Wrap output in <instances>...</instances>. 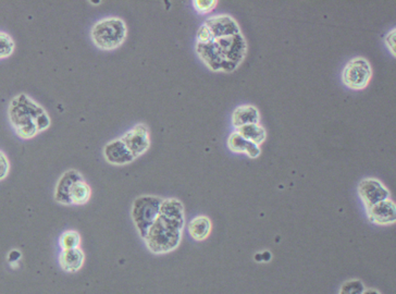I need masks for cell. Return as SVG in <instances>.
I'll use <instances>...</instances> for the list:
<instances>
[{"mask_svg":"<svg viewBox=\"0 0 396 294\" xmlns=\"http://www.w3.org/2000/svg\"><path fill=\"white\" fill-rule=\"evenodd\" d=\"M185 226L184 206L177 199L162 201L159 215L143 239L152 254L173 252L182 241Z\"/></svg>","mask_w":396,"mask_h":294,"instance_id":"obj_1","label":"cell"},{"mask_svg":"<svg viewBox=\"0 0 396 294\" xmlns=\"http://www.w3.org/2000/svg\"><path fill=\"white\" fill-rule=\"evenodd\" d=\"M8 117L15 133L23 140H31L52 125L48 112L24 93L11 100Z\"/></svg>","mask_w":396,"mask_h":294,"instance_id":"obj_2","label":"cell"},{"mask_svg":"<svg viewBox=\"0 0 396 294\" xmlns=\"http://www.w3.org/2000/svg\"><path fill=\"white\" fill-rule=\"evenodd\" d=\"M127 28L122 19L110 17L102 19L93 25L90 38L100 50H115L123 45L127 40Z\"/></svg>","mask_w":396,"mask_h":294,"instance_id":"obj_3","label":"cell"},{"mask_svg":"<svg viewBox=\"0 0 396 294\" xmlns=\"http://www.w3.org/2000/svg\"><path fill=\"white\" fill-rule=\"evenodd\" d=\"M164 199L155 195H143L135 199L131 210L133 224L138 235L144 239L155 220L157 219Z\"/></svg>","mask_w":396,"mask_h":294,"instance_id":"obj_4","label":"cell"},{"mask_svg":"<svg viewBox=\"0 0 396 294\" xmlns=\"http://www.w3.org/2000/svg\"><path fill=\"white\" fill-rule=\"evenodd\" d=\"M372 79V65L364 57H356L349 60L342 72V82L349 90H365Z\"/></svg>","mask_w":396,"mask_h":294,"instance_id":"obj_5","label":"cell"},{"mask_svg":"<svg viewBox=\"0 0 396 294\" xmlns=\"http://www.w3.org/2000/svg\"><path fill=\"white\" fill-rule=\"evenodd\" d=\"M214 42L217 46L220 56L225 63H235L237 65L243 63L246 56L247 44L242 33L237 36L214 38Z\"/></svg>","mask_w":396,"mask_h":294,"instance_id":"obj_6","label":"cell"},{"mask_svg":"<svg viewBox=\"0 0 396 294\" xmlns=\"http://www.w3.org/2000/svg\"><path fill=\"white\" fill-rule=\"evenodd\" d=\"M125 146L129 148L135 160L141 157L150 150V129L145 123H138L120 137Z\"/></svg>","mask_w":396,"mask_h":294,"instance_id":"obj_7","label":"cell"},{"mask_svg":"<svg viewBox=\"0 0 396 294\" xmlns=\"http://www.w3.org/2000/svg\"><path fill=\"white\" fill-rule=\"evenodd\" d=\"M358 194L364 203L366 210L382 201L388 200L391 196L389 189L380 180L374 178L361 180L358 185Z\"/></svg>","mask_w":396,"mask_h":294,"instance_id":"obj_8","label":"cell"},{"mask_svg":"<svg viewBox=\"0 0 396 294\" xmlns=\"http://www.w3.org/2000/svg\"><path fill=\"white\" fill-rule=\"evenodd\" d=\"M195 49L203 63L207 65L210 70L216 71V72L218 71L232 72L239 67L235 63H225V60L222 59L214 42H209V44H197L196 42Z\"/></svg>","mask_w":396,"mask_h":294,"instance_id":"obj_9","label":"cell"},{"mask_svg":"<svg viewBox=\"0 0 396 294\" xmlns=\"http://www.w3.org/2000/svg\"><path fill=\"white\" fill-rule=\"evenodd\" d=\"M104 157L106 162L113 166L130 165L135 158L121 139L110 141L104 147Z\"/></svg>","mask_w":396,"mask_h":294,"instance_id":"obj_10","label":"cell"},{"mask_svg":"<svg viewBox=\"0 0 396 294\" xmlns=\"http://www.w3.org/2000/svg\"><path fill=\"white\" fill-rule=\"evenodd\" d=\"M205 24L210 29L214 38H227V36L241 34L239 24L230 15H220L210 17L205 21Z\"/></svg>","mask_w":396,"mask_h":294,"instance_id":"obj_11","label":"cell"},{"mask_svg":"<svg viewBox=\"0 0 396 294\" xmlns=\"http://www.w3.org/2000/svg\"><path fill=\"white\" fill-rule=\"evenodd\" d=\"M367 214H368L369 220L372 224H378V226L394 224L396 222L395 203L391 199L382 201L367 210Z\"/></svg>","mask_w":396,"mask_h":294,"instance_id":"obj_12","label":"cell"},{"mask_svg":"<svg viewBox=\"0 0 396 294\" xmlns=\"http://www.w3.org/2000/svg\"><path fill=\"white\" fill-rule=\"evenodd\" d=\"M83 179L84 178L81 175V172L77 171V170L70 169L65 171L59 178L57 185H56L55 195H54L56 202L65 205V206H72L70 201L71 187L75 183Z\"/></svg>","mask_w":396,"mask_h":294,"instance_id":"obj_13","label":"cell"},{"mask_svg":"<svg viewBox=\"0 0 396 294\" xmlns=\"http://www.w3.org/2000/svg\"><path fill=\"white\" fill-rule=\"evenodd\" d=\"M228 147L231 152L237 153V154H246L251 158L260 157V155L262 154V148H260V145L246 140L237 131L230 134L229 139H228Z\"/></svg>","mask_w":396,"mask_h":294,"instance_id":"obj_14","label":"cell"},{"mask_svg":"<svg viewBox=\"0 0 396 294\" xmlns=\"http://www.w3.org/2000/svg\"><path fill=\"white\" fill-rule=\"evenodd\" d=\"M58 262L63 272L73 274L82 270L85 263V254L80 247L61 251Z\"/></svg>","mask_w":396,"mask_h":294,"instance_id":"obj_15","label":"cell"},{"mask_svg":"<svg viewBox=\"0 0 396 294\" xmlns=\"http://www.w3.org/2000/svg\"><path fill=\"white\" fill-rule=\"evenodd\" d=\"M255 123H260V112L255 106H239L232 114V125L235 129Z\"/></svg>","mask_w":396,"mask_h":294,"instance_id":"obj_16","label":"cell"},{"mask_svg":"<svg viewBox=\"0 0 396 294\" xmlns=\"http://www.w3.org/2000/svg\"><path fill=\"white\" fill-rule=\"evenodd\" d=\"M189 233L195 241L202 242L207 239L212 233V220L207 216H197L189 222Z\"/></svg>","mask_w":396,"mask_h":294,"instance_id":"obj_17","label":"cell"},{"mask_svg":"<svg viewBox=\"0 0 396 294\" xmlns=\"http://www.w3.org/2000/svg\"><path fill=\"white\" fill-rule=\"evenodd\" d=\"M90 197H92V189L84 179L77 181L71 187V205L82 206V205L88 204L90 202Z\"/></svg>","mask_w":396,"mask_h":294,"instance_id":"obj_18","label":"cell"},{"mask_svg":"<svg viewBox=\"0 0 396 294\" xmlns=\"http://www.w3.org/2000/svg\"><path fill=\"white\" fill-rule=\"evenodd\" d=\"M237 132L242 135L246 140L260 145V146L267 139L266 129L260 123L243 125V127L237 129Z\"/></svg>","mask_w":396,"mask_h":294,"instance_id":"obj_19","label":"cell"},{"mask_svg":"<svg viewBox=\"0 0 396 294\" xmlns=\"http://www.w3.org/2000/svg\"><path fill=\"white\" fill-rule=\"evenodd\" d=\"M81 245V235L75 230L63 232L59 238V247L61 251L79 249Z\"/></svg>","mask_w":396,"mask_h":294,"instance_id":"obj_20","label":"cell"},{"mask_svg":"<svg viewBox=\"0 0 396 294\" xmlns=\"http://www.w3.org/2000/svg\"><path fill=\"white\" fill-rule=\"evenodd\" d=\"M15 44L8 33L0 32V59L10 57L15 52Z\"/></svg>","mask_w":396,"mask_h":294,"instance_id":"obj_21","label":"cell"},{"mask_svg":"<svg viewBox=\"0 0 396 294\" xmlns=\"http://www.w3.org/2000/svg\"><path fill=\"white\" fill-rule=\"evenodd\" d=\"M365 286L361 280H349L343 284L339 294H363Z\"/></svg>","mask_w":396,"mask_h":294,"instance_id":"obj_22","label":"cell"},{"mask_svg":"<svg viewBox=\"0 0 396 294\" xmlns=\"http://www.w3.org/2000/svg\"><path fill=\"white\" fill-rule=\"evenodd\" d=\"M217 5V0H194L193 1L195 10L200 15H207L212 13Z\"/></svg>","mask_w":396,"mask_h":294,"instance_id":"obj_23","label":"cell"},{"mask_svg":"<svg viewBox=\"0 0 396 294\" xmlns=\"http://www.w3.org/2000/svg\"><path fill=\"white\" fill-rule=\"evenodd\" d=\"M214 38L212 36V31L208 28L207 25L203 24L198 31H197L196 40L197 44H209L214 42Z\"/></svg>","mask_w":396,"mask_h":294,"instance_id":"obj_24","label":"cell"},{"mask_svg":"<svg viewBox=\"0 0 396 294\" xmlns=\"http://www.w3.org/2000/svg\"><path fill=\"white\" fill-rule=\"evenodd\" d=\"M10 171V162L8 160L7 155L0 150V181H3L9 175Z\"/></svg>","mask_w":396,"mask_h":294,"instance_id":"obj_25","label":"cell"},{"mask_svg":"<svg viewBox=\"0 0 396 294\" xmlns=\"http://www.w3.org/2000/svg\"><path fill=\"white\" fill-rule=\"evenodd\" d=\"M395 38H396V31L394 29L393 31L391 32L388 33L386 34V38H384V44H386V47L388 49L390 50V53L393 55V57H395Z\"/></svg>","mask_w":396,"mask_h":294,"instance_id":"obj_26","label":"cell"},{"mask_svg":"<svg viewBox=\"0 0 396 294\" xmlns=\"http://www.w3.org/2000/svg\"><path fill=\"white\" fill-rule=\"evenodd\" d=\"M21 257H22V254H21L20 251H18V249H13V251L8 254V262H9L11 266L17 267L18 266L19 262H20Z\"/></svg>","mask_w":396,"mask_h":294,"instance_id":"obj_27","label":"cell"},{"mask_svg":"<svg viewBox=\"0 0 396 294\" xmlns=\"http://www.w3.org/2000/svg\"><path fill=\"white\" fill-rule=\"evenodd\" d=\"M363 294H380V292L377 291V290L374 289H367L365 290L364 293Z\"/></svg>","mask_w":396,"mask_h":294,"instance_id":"obj_28","label":"cell"}]
</instances>
